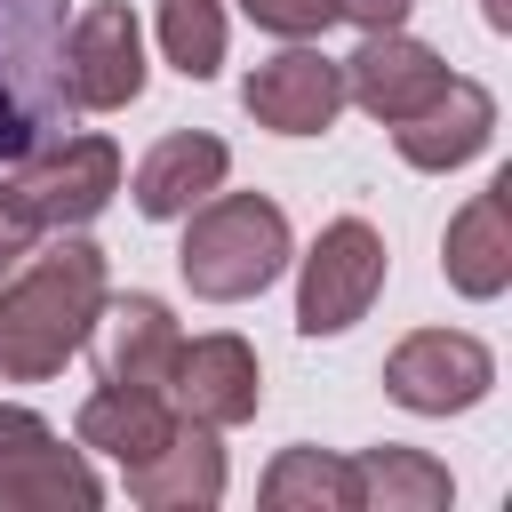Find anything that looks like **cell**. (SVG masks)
Instances as JSON below:
<instances>
[{
  "instance_id": "obj_1",
  "label": "cell",
  "mask_w": 512,
  "mask_h": 512,
  "mask_svg": "<svg viewBox=\"0 0 512 512\" xmlns=\"http://www.w3.org/2000/svg\"><path fill=\"white\" fill-rule=\"evenodd\" d=\"M104 304V248L56 232L48 248H24L16 272H0V376L8 384H40L56 376Z\"/></svg>"
},
{
  "instance_id": "obj_2",
  "label": "cell",
  "mask_w": 512,
  "mask_h": 512,
  "mask_svg": "<svg viewBox=\"0 0 512 512\" xmlns=\"http://www.w3.org/2000/svg\"><path fill=\"white\" fill-rule=\"evenodd\" d=\"M288 264V216L280 200L264 192H208L200 208H184V248H176V272L192 296L208 304H248L280 280Z\"/></svg>"
},
{
  "instance_id": "obj_3",
  "label": "cell",
  "mask_w": 512,
  "mask_h": 512,
  "mask_svg": "<svg viewBox=\"0 0 512 512\" xmlns=\"http://www.w3.org/2000/svg\"><path fill=\"white\" fill-rule=\"evenodd\" d=\"M72 80H64V8L56 0H0V168L64 136Z\"/></svg>"
},
{
  "instance_id": "obj_4",
  "label": "cell",
  "mask_w": 512,
  "mask_h": 512,
  "mask_svg": "<svg viewBox=\"0 0 512 512\" xmlns=\"http://www.w3.org/2000/svg\"><path fill=\"white\" fill-rule=\"evenodd\" d=\"M112 192H120V144L112 136H48L40 152L16 160V176H8L0 200L32 232H72V224L104 216Z\"/></svg>"
},
{
  "instance_id": "obj_5",
  "label": "cell",
  "mask_w": 512,
  "mask_h": 512,
  "mask_svg": "<svg viewBox=\"0 0 512 512\" xmlns=\"http://www.w3.org/2000/svg\"><path fill=\"white\" fill-rule=\"evenodd\" d=\"M384 288V240L368 216H336L312 256H304V280H296V328L304 336H344L352 320H368Z\"/></svg>"
},
{
  "instance_id": "obj_6",
  "label": "cell",
  "mask_w": 512,
  "mask_h": 512,
  "mask_svg": "<svg viewBox=\"0 0 512 512\" xmlns=\"http://www.w3.org/2000/svg\"><path fill=\"white\" fill-rule=\"evenodd\" d=\"M488 384H496V352L464 328H416L384 360V392L416 416H464L488 400Z\"/></svg>"
},
{
  "instance_id": "obj_7",
  "label": "cell",
  "mask_w": 512,
  "mask_h": 512,
  "mask_svg": "<svg viewBox=\"0 0 512 512\" xmlns=\"http://www.w3.org/2000/svg\"><path fill=\"white\" fill-rule=\"evenodd\" d=\"M64 80L72 112H120L144 96V32L128 0H96L80 24H64Z\"/></svg>"
},
{
  "instance_id": "obj_8",
  "label": "cell",
  "mask_w": 512,
  "mask_h": 512,
  "mask_svg": "<svg viewBox=\"0 0 512 512\" xmlns=\"http://www.w3.org/2000/svg\"><path fill=\"white\" fill-rule=\"evenodd\" d=\"M240 104H248V120L272 128V136H320V128L344 112V64L296 40V48L264 56V64L240 80Z\"/></svg>"
},
{
  "instance_id": "obj_9",
  "label": "cell",
  "mask_w": 512,
  "mask_h": 512,
  "mask_svg": "<svg viewBox=\"0 0 512 512\" xmlns=\"http://www.w3.org/2000/svg\"><path fill=\"white\" fill-rule=\"evenodd\" d=\"M440 88H448V64L424 40H408L400 24L392 32H360V48L344 56V104H360L384 128L408 120V112H424Z\"/></svg>"
},
{
  "instance_id": "obj_10",
  "label": "cell",
  "mask_w": 512,
  "mask_h": 512,
  "mask_svg": "<svg viewBox=\"0 0 512 512\" xmlns=\"http://www.w3.org/2000/svg\"><path fill=\"white\" fill-rule=\"evenodd\" d=\"M256 400H264V368H256V352H248L240 336H200V344H184L176 368H168V408L192 416V424H208V432L248 424Z\"/></svg>"
},
{
  "instance_id": "obj_11",
  "label": "cell",
  "mask_w": 512,
  "mask_h": 512,
  "mask_svg": "<svg viewBox=\"0 0 512 512\" xmlns=\"http://www.w3.org/2000/svg\"><path fill=\"white\" fill-rule=\"evenodd\" d=\"M96 376L104 384H136V392H168V368L184 352L176 320L160 296H104L96 304Z\"/></svg>"
},
{
  "instance_id": "obj_12",
  "label": "cell",
  "mask_w": 512,
  "mask_h": 512,
  "mask_svg": "<svg viewBox=\"0 0 512 512\" xmlns=\"http://www.w3.org/2000/svg\"><path fill=\"white\" fill-rule=\"evenodd\" d=\"M440 272L456 296L488 304L512 288V176H488V192H472L456 216H448V240H440Z\"/></svg>"
},
{
  "instance_id": "obj_13",
  "label": "cell",
  "mask_w": 512,
  "mask_h": 512,
  "mask_svg": "<svg viewBox=\"0 0 512 512\" xmlns=\"http://www.w3.org/2000/svg\"><path fill=\"white\" fill-rule=\"evenodd\" d=\"M488 136H496V96H488L480 80H456V72H448V88H440L424 112L392 120L400 160H408V168H432V176H448V168L480 160V152H488Z\"/></svg>"
},
{
  "instance_id": "obj_14",
  "label": "cell",
  "mask_w": 512,
  "mask_h": 512,
  "mask_svg": "<svg viewBox=\"0 0 512 512\" xmlns=\"http://www.w3.org/2000/svg\"><path fill=\"white\" fill-rule=\"evenodd\" d=\"M120 472H128V496L152 504V512H208V504L224 496V448H216V432L192 424V416H176V432H168L144 464H120Z\"/></svg>"
},
{
  "instance_id": "obj_15",
  "label": "cell",
  "mask_w": 512,
  "mask_h": 512,
  "mask_svg": "<svg viewBox=\"0 0 512 512\" xmlns=\"http://www.w3.org/2000/svg\"><path fill=\"white\" fill-rule=\"evenodd\" d=\"M224 168H232V152H224V136H208V128H176V136H160L144 160H136V208L144 216H184V208H200L216 184H224Z\"/></svg>"
},
{
  "instance_id": "obj_16",
  "label": "cell",
  "mask_w": 512,
  "mask_h": 512,
  "mask_svg": "<svg viewBox=\"0 0 512 512\" xmlns=\"http://www.w3.org/2000/svg\"><path fill=\"white\" fill-rule=\"evenodd\" d=\"M80 448H96V456H120V464H144L168 432H176V408H168V392H136V384H104V392H88L80 400Z\"/></svg>"
},
{
  "instance_id": "obj_17",
  "label": "cell",
  "mask_w": 512,
  "mask_h": 512,
  "mask_svg": "<svg viewBox=\"0 0 512 512\" xmlns=\"http://www.w3.org/2000/svg\"><path fill=\"white\" fill-rule=\"evenodd\" d=\"M352 472H360V512H440V504L456 496V480H448L440 456L392 448V440H384V448H360Z\"/></svg>"
},
{
  "instance_id": "obj_18",
  "label": "cell",
  "mask_w": 512,
  "mask_h": 512,
  "mask_svg": "<svg viewBox=\"0 0 512 512\" xmlns=\"http://www.w3.org/2000/svg\"><path fill=\"white\" fill-rule=\"evenodd\" d=\"M104 488H96V472H88V456L80 448H64V440H40L32 456H16L8 472H0V512H88Z\"/></svg>"
},
{
  "instance_id": "obj_19",
  "label": "cell",
  "mask_w": 512,
  "mask_h": 512,
  "mask_svg": "<svg viewBox=\"0 0 512 512\" xmlns=\"http://www.w3.org/2000/svg\"><path fill=\"white\" fill-rule=\"evenodd\" d=\"M264 504L272 512H360V472L352 456H328V448H280L264 472Z\"/></svg>"
},
{
  "instance_id": "obj_20",
  "label": "cell",
  "mask_w": 512,
  "mask_h": 512,
  "mask_svg": "<svg viewBox=\"0 0 512 512\" xmlns=\"http://www.w3.org/2000/svg\"><path fill=\"white\" fill-rule=\"evenodd\" d=\"M160 48L184 80H208L224 64V8L216 0H160Z\"/></svg>"
},
{
  "instance_id": "obj_21",
  "label": "cell",
  "mask_w": 512,
  "mask_h": 512,
  "mask_svg": "<svg viewBox=\"0 0 512 512\" xmlns=\"http://www.w3.org/2000/svg\"><path fill=\"white\" fill-rule=\"evenodd\" d=\"M264 32H280V40H312V32H328L336 24V0H240Z\"/></svg>"
},
{
  "instance_id": "obj_22",
  "label": "cell",
  "mask_w": 512,
  "mask_h": 512,
  "mask_svg": "<svg viewBox=\"0 0 512 512\" xmlns=\"http://www.w3.org/2000/svg\"><path fill=\"white\" fill-rule=\"evenodd\" d=\"M40 440H56V432H48V424H40L32 408H0V472H8L16 456H32Z\"/></svg>"
},
{
  "instance_id": "obj_23",
  "label": "cell",
  "mask_w": 512,
  "mask_h": 512,
  "mask_svg": "<svg viewBox=\"0 0 512 512\" xmlns=\"http://www.w3.org/2000/svg\"><path fill=\"white\" fill-rule=\"evenodd\" d=\"M408 8L416 0H336V16H352L360 32H392V24H408Z\"/></svg>"
},
{
  "instance_id": "obj_24",
  "label": "cell",
  "mask_w": 512,
  "mask_h": 512,
  "mask_svg": "<svg viewBox=\"0 0 512 512\" xmlns=\"http://www.w3.org/2000/svg\"><path fill=\"white\" fill-rule=\"evenodd\" d=\"M24 248H32V224H16V208L0 200V272H16V264H24Z\"/></svg>"
},
{
  "instance_id": "obj_25",
  "label": "cell",
  "mask_w": 512,
  "mask_h": 512,
  "mask_svg": "<svg viewBox=\"0 0 512 512\" xmlns=\"http://www.w3.org/2000/svg\"><path fill=\"white\" fill-rule=\"evenodd\" d=\"M488 24L504 32V24H512V0H488Z\"/></svg>"
}]
</instances>
